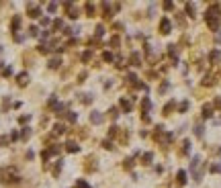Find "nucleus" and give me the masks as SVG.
Wrapping results in <instances>:
<instances>
[{
  "label": "nucleus",
  "mask_w": 221,
  "mask_h": 188,
  "mask_svg": "<svg viewBox=\"0 0 221 188\" xmlns=\"http://www.w3.org/2000/svg\"><path fill=\"white\" fill-rule=\"evenodd\" d=\"M0 182L2 184H18L20 176L12 166H6V168H0Z\"/></svg>",
  "instance_id": "1"
},
{
  "label": "nucleus",
  "mask_w": 221,
  "mask_h": 188,
  "mask_svg": "<svg viewBox=\"0 0 221 188\" xmlns=\"http://www.w3.org/2000/svg\"><path fill=\"white\" fill-rule=\"evenodd\" d=\"M205 18H207V25H209L211 31H217V29H219V8H217V6H211V8L207 10Z\"/></svg>",
  "instance_id": "2"
},
{
  "label": "nucleus",
  "mask_w": 221,
  "mask_h": 188,
  "mask_svg": "<svg viewBox=\"0 0 221 188\" xmlns=\"http://www.w3.org/2000/svg\"><path fill=\"white\" fill-rule=\"evenodd\" d=\"M98 168V163H96V155H88L86 159H84V170L86 172H94Z\"/></svg>",
  "instance_id": "3"
},
{
  "label": "nucleus",
  "mask_w": 221,
  "mask_h": 188,
  "mask_svg": "<svg viewBox=\"0 0 221 188\" xmlns=\"http://www.w3.org/2000/svg\"><path fill=\"white\" fill-rule=\"evenodd\" d=\"M63 8L68 10V16H70V18H78L80 12H78V8L74 6V2H70V0H68V2H63Z\"/></svg>",
  "instance_id": "4"
},
{
  "label": "nucleus",
  "mask_w": 221,
  "mask_h": 188,
  "mask_svg": "<svg viewBox=\"0 0 221 188\" xmlns=\"http://www.w3.org/2000/svg\"><path fill=\"white\" fill-rule=\"evenodd\" d=\"M27 14H29L31 18H39V16H41V8H39L37 4H27Z\"/></svg>",
  "instance_id": "5"
},
{
  "label": "nucleus",
  "mask_w": 221,
  "mask_h": 188,
  "mask_svg": "<svg viewBox=\"0 0 221 188\" xmlns=\"http://www.w3.org/2000/svg\"><path fill=\"white\" fill-rule=\"evenodd\" d=\"M100 8H102V16H104V20H110V16H113V6H110L108 2H102Z\"/></svg>",
  "instance_id": "6"
},
{
  "label": "nucleus",
  "mask_w": 221,
  "mask_h": 188,
  "mask_svg": "<svg viewBox=\"0 0 221 188\" xmlns=\"http://www.w3.org/2000/svg\"><path fill=\"white\" fill-rule=\"evenodd\" d=\"M170 29H172L170 20H168V18H162V20H160V33H162V35H168Z\"/></svg>",
  "instance_id": "7"
},
{
  "label": "nucleus",
  "mask_w": 221,
  "mask_h": 188,
  "mask_svg": "<svg viewBox=\"0 0 221 188\" xmlns=\"http://www.w3.org/2000/svg\"><path fill=\"white\" fill-rule=\"evenodd\" d=\"M84 12H86V16L94 18V14H96V6H94L92 2H86V4H84Z\"/></svg>",
  "instance_id": "8"
},
{
  "label": "nucleus",
  "mask_w": 221,
  "mask_h": 188,
  "mask_svg": "<svg viewBox=\"0 0 221 188\" xmlns=\"http://www.w3.org/2000/svg\"><path fill=\"white\" fill-rule=\"evenodd\" d=\"M18 27H20V16H18V14H14V16H12V20H10V31H12V35H16Z\"/></svg>",
  "instance_id": "9"
},
{
  "label": "nucleus",
  "mask_w": 221,
  "mask_h": 188,
  "mask_svg": "<svg viewBox=\"0 0 221 188\" xmlns=\"http://www.w3.org/2000/svg\"><path fill=\"white\" fill-rule=\"evenodd\" d=\"M102 121H104V116H102L100 112H96V110H94V112H90V123H94V125H100Z\"/></svg>",
  "instance_id": "10"
},
{
  "label": "nucleus",
  "mask_w": 221,
  "mask_h": 188,
  "mask_svg": "<svg viewBox=\"0 0 221 188\" xmlns=\"http://www.w3.org/2000/svg\"><path fill=\"white\" fill-rule=\"evenodd\" d=\"M16 84H18V86H27V84H29V74H27V72L18 74V76H16Z\"/></svg>",
  "instance_id": "11"
},
{
  "label": "nucleus",
  "mask_w": 221,
  "mask_h": 188,
  "mask_svg": "<svg viewBox=\"0 0 221 188\" xmlns=\"http://www.w3.org/2000/svg\"><path fill=\"white\" fill-rule=\"evenodd\" d=\"M80 149V145L76 143V141H68V143H65V151H68V153H76Z\"/></svg>",
  "instance_id": "12"
},
{
  "label": "nucleus",
  "mask_w": 221,
  "mask_h": 188,
  "mask_svg": "<svg viewBox=\"0 0 221 188\" xmlns=\"http://www.w3.org/2000/svg\"><path fill=\"white\" fill-rule=\"evenodd\" d=\"M51 49H53V47H51V43H41V45L37 47V51H39V53H43V55H47Z\"/></svg>",
  "instance_id": "13"
},
{
  "label": "nucleus",
  "mask_w": 221,
  "mask_h": 188,
  "mask_svg": "<svg viewBox=\"0 0 221 188\" xmlns=\"http://www.w3.org/2000/svg\"><path fill=\"white\" fill-rule=\"evenodd\" d=\"M80 61H82V63H90V61H92V49L84 51V53L80 55Z\"/></svg>",
  "instance_id": "14"
},
{
  "label": "nucleus",
  "mask_w": 221,
  "mask_h": 188,
  "mask_svg": "<svg viewBox=\"0 0 221 188\" xmlns=\"http://www.w3.org/2000/svg\"><path fill=\"white\" fill-rule=\"evenodd\" d=\"M23 61H25V65H33L35 55H33V53H29V51H25V53H23Z\"/></svg>",
  "instance_id": "15"
},
{
  "label": "nucleus",
  "mask_w": 221,
  "mask_h": 188,
  "mask_svg": "<svg viewBox=\"0 0 221 188\" xmlns=\"http://www.w3.org/2000/svg\"><path fill=\"white\" fill-rule=\"evenodd\" d=\"M65 133V125L63 123H55L53 125V135H63Z\"/></svg>",
  "instance_id": "16"
},
{
  "label": "nucleus",
  "mask_w": 221,
  "mask_h": 188,
  "mask_svg": "<svg viewBox=\"0 0 221 188\" xmlns=\"http://www.w3.org/2000/svg\"><path fill=\"white\" fill-rule=\"evenodd\" d=\"M65 121H68V123H76L78 121V114L72 112V110H68V112H65Z\"/></svg>",
  "instance_id": "17"
},
{
  "label": "nucleus",
  "mask_w": 221,
  "mask_h": 188,
  "mask_svg": "<svg viewBox=\"0 0 221 188\" xmlns=\"http://www.w3.org/2000/svg\"><path fill=\"white\" fill-rule=\"evenodd\" d=\"M176 180H178V184H180V186H184V184H186V172H182V170H180L178 174H176Z\"/></svg>",
  "instance_id": "18"
},
{
  "label": "nucleus",
  "mask_w": 221,
  "mask_h": 188,
  "mask_svg": "<svg viewBox=\"0 0 221 188\" xmlns=\"http://www.w3.org/2000/svg\"><path fill=\"white\" fill-rule=\"evenodd\" d=\"M47 65H49V69H57V67L61 65V59H59V57H53V59H51Z\"/></svg>",
  "instance_id": "19"
},
{
  "label": "nucleus",
  "mask_w": 221,
  "mask_h": 188,
  "mask_svg": "<svg viewBox=\"0 0 221 188\" xmlns=\"http://www.w3.org/2000/svg\"><path fill=\"white\" fill-rule=\"evenodd\" d=\"M131 65H141V55L139 53H131Z\"/></svg>",
  "instance_id": "20"
},
{
  "label": "nucleus",
  "mask_w": 221,
  "mask_h": 188,
  "mask_svg": "<svg viewBox=\"0 0 221 188\" xmlns=\"http://www.w3.org/2000/svg\"><path fill=\"white\" fill-rule=\"evenodd\" d=\"M125 80H127L131 86H137V84H139V82H137V76H135V74H131V72L127 74V78H125Z\"/></svg>",
  "instance_id": "21"
},
{
  "label": "nucleus",
  "mask_w": 221,
  "mask_h": 188,
  "mask_svg": "<svg viewBox=\"0 0 221 188\" xmlns=\"http://www.w3.org/2000/svg\"><path fill=\"white\" fill-rule=\"evenodd\" d=\"M211 114H213V106H211V104H205V106H203V116H205V119H209Z\"/></svg>",
  "instance_id": "22"
},
{
  "label": "nucleus",
  "mask_w": 221,
  "mask_h": 188,
  "mask_svg": "<svg viewBox=\"0 0 221 188\" xmlns=\"http://www.w3.org/2000/svg\"><path fill=\"white\" fill-rule=\"evenodd\" d=\"M151 159H153V155H151L149 151L141 155V163H145V166H149V163H151Z\"/></svg>",
  "instance_id": "23"
},
{
  "label": "nucleus",
  "mask_w": 221,
  "mask_h": 188,
  "mask_svg": "<svg viewBox=\"0 0 221 188\" xmlns=\"http://www.w3.org/2000/svg\"><path fill=\"white\" fill-rule=\"evenodd\" d=\"M47 151H49V155H57V153L61 151V147H59L57 143H53V145H49V149H47Z\"/></svg>",
  "instance_id": "24"
},
{
  "label": "nucleus",
  "mask_w": 221,
  "mask_h": 188,
  "mask_svg": "<svg viewBox=\"0 0 221 188\" xmlns=\"http://www.w3.org/2000/svg\"><path fill=\"white\" fill-rule=\"evenodd\" d=\"M102 35H104V27H102V25H98V27L94 29V39H100Z\"/></svg>",
  "instance_id": "25"
},
{
  "label": "nucleus",
  "mask_w": 221,
  "mask_h": 188,
  "mask_svg": "<svg viewBox=\"0 0 221 188\" xmlns=\"http://www.w3.org/2000/svg\"><path fill=\"white\" fill-rule=\"evenodd\" d=\"M149 108H151V102H149L147 98H143V100H141V112H147Z\"/></svg>",
  "instance_id": "26"
},
{
  "label": "nucleus",
  "mask_w": 221,
  "mask_h": 188,
  "mask_svg": "<svg viewBox=\"0 0 221 188\" xmlns=\"http://www.w3.org/2000/svg\"><path fill=\"white\" fill-rule=\"evenodd\" d=\"M80 100H82V104H90L92 102V94H82Z\"/></svg>",
  "instance_id": "27"
},
{
  "label": "nucleus",
  "mask_w": 221,
  "mask_h": 188,
  "mask_svg": "<svg viewBox=\"0 0 221 188\" xmlns=\"http://www.w3.org/2000/svg\"><path fill=\"white\" fill-rule=\"evenodd\" d=\"M108 116H110V119H113V121H115V119H117V116H119V108H115V106H110V108H108Z\"/></svg>",
  "instance_id": "28"
},
{
  "label": "nucleus",
  "mask_w": 221,
  "mask_h": 188,
  "mask_svg": "<svg viewBox=\"0 0 221 188\" xmlns=\"http://www.w3.org/2000/svg\"><path fill=\"white\" fill-rule=\"evenodd\" d=\"M121 108H123L125 112H129V110H131V102H129L127 98H123V100H121Z\"/></svg>",
  "instance_id": "29"
},
{
  "label": "nucleus",
  "mask_w": 221,
  "mask_h": 188,
  "mask_svg": "<svg viewBox=\"0 0 221 188\" xmlns=\"http://www.w3.org/2000/svg\"><path fill=\"white\" fill-rule=\"evenodd\" d=\"M119 133H121V129H119V127H110V129H108V137H110V139L117 137Z\"/></svg>",
  "instance_id": "30"
},
{
  "label": "nucleus",
  "mask_w": 221,
  "mask_h": 188,
  "mask_svg": "<svg viewBox=\"0 0 221 188\" xmlns=\"http://www.w3.org/2000/svg\"><path fill=\"white\" fill-rule=\"evenodd\" d=\"M102 61H115V55L110 53V51H104L102 53Z\"/></svg>",
  "instance_id": "31"
},
{
  "label": "nucleus",
  "mask_w": 221,
  "mask_h": 188,
  "mask_svg": "<svg viewBox=\"0 0 221 188\" xmlns=\"http://www.w3.org/2000/svg\"><path fill=\"white\" fill-rule=\"evenodd\" d=\"M51 172H53V176H55V178L59 176V172H61V159H59V161L55 163V166H53V170H51Z\"/></svg>",
  "instance_id": "32"
},
{
  "label": "nucleus",
  "mask_w": 221,
  "mask_h": 188,
  "mask_svg": "<svg viewBox=\"0 0 221 188\" xmlns=\"http://www.w3.org/2000/svg\"><path fill=\"white\" fill-rule=\"evenodd\" d=\"M119 43H121V41H119V37L115 35V37H110V41H108V47H119Z\"/></svg>",
  "instance_id": "33"
},
{
  "label": "nucleus",
  "mask_w": 221,
  "mask_h": 188,
  "mask_svg": "<svg viewBox=\"0 0 221 188\" xmlns=\"http://www.w3.org/2000/svg\"><path fill=\"white\" fill-rule=\"evenodd\" d=\"M123 168H125V170H131V168H133V159L127 157V159L123 161Z\"/></svg>",
  "instance_id": "34"
},
{
  "label": "nucleus",
  "mask_w": 221,
  "mask_h": 188,
  "mask_svg": "<svg viewBox=\"0 0 221 188\" xmlns=\"http://www.w3.org/2000/svg\"><path fill=\"white\" fill-rule=\"evenodd\" d=\"M61 27H63V22H61V18H55V20H53V31H59Z\"/></svg>",
  "instance_id": "35"
},
{
  "label": "nucleus",
  "mask_w": 221,
  "mask_h": 188,
  "mask_svg": "<svg viewBox=\"0 0 221 188\" xmlns=\"http://www.w3.org/2000/svg\"><path fill=\"white\" fill-rule=\"evenodd\" d=\"M76 188H90V184H88L86 180H78L76 182Z\"/></svg>",
  "instance_id": "36"
},
{
  "label": "nucleus",
  "mask_w": 221,
  "mask_h": 188,
  "mask_svg": "<svg viewBox=\"0 0 221 188\" xmlns=\"http://www.w3.org/2000/svg\"><path fill=\"white\" fill-rule=\"evenodd\" d=\"M186 14H188V16H194V6H192L190 2H186Z\"/></svg>",
  "instance_id": "37"
},
{
  "label": "nucleus",
  "mask_w": 221,
  "mask_h": 188,
  "mask_svg": "<svg viewBox=\"0 0 221 188\" xmlns=\"http://www.w3.org/2000/svg\"><path fill=\"white\" fill-rule=\"evenodd\" d=\"M29 37H39V29L37 27H29Z\"/></svg>",
  "instance_id": "38"
},
{
  "label": "nucleus",
  "mask_w": 221,
  "mask_h": 188,
  "mask_svg": "<svg viewBox=\"0 0 221 188\" xmlns=\"http://www.w3.org/2000/svg\"><path fill=\"white\" fill-rule=\"evenodd\" d=\"M209 59H211V61H217V59H219V51H217V49H213V51L209 53Z\"/></svg>",
  "instance_id": "39"
},
{
  "label": "nucleus",
  "mask_w": 221,
  "mask_h": 188,
  "mask_svg": "<svg viewBox=\"0 0 221 188\" xmlns=\"http://www.w3.org/2000/svg\"><path fill=\"white\" fill-rule=\"evenodd\" d=\"M203 84H205V86H213V84H215V78H213V76H207V78L203 80Z\"/></svg>",
  "instance_id": "40"
},
{
  "label": "nucleus",
  "mask_w": 221,
  "mask_h": 188,
  "mask_svg": "<svg viewBox=\"0 0 221 188\" xmlns=\"http://www.w3.org/2000/svg\"><path fill=\"white\" fill-rule=\"evenodd\" d=\"M172 110H174V102H168V104L164 106V114H170Z\"/></svg>",
  "instance_id": "41"
},
{
  "label": "nucleus",
  "mask_w": 221,
  "mask_h": 188,
  "mask_svg": "<svg viewBox=\"0 0 221 188\" xmlns=\"http://www.w3.org/2000/svg\"><path fill=\"white\" fill-rule=\"evenodd\" d=\"M76 135H78L80 139H84V137H88V131H86L84 127H80V131H76Z\"/></svg>",
  "instance_id": "42"
},
{
  "label": "nucleus",
  "mask_w": 221,
  "mask_h": 188,
  "mask_svg": "<svg viewBox=\"0 0 221 188\" xmlns=\"http://www.w3.org/2000/svg\"><path fill=\"white\" fill-rule=\"evenodd\" d=\"M20 137H23V139H29V137H31V129H29V127H25V129H23V133H20Z\"/></svg>",
  "instance_id": "43"
},
{
  "label": "nucleus",
  "mask_w": 221,
  "mask_h": 188,
  "mask_svg": "<svg viewBox=\"0 0 221 188\" xmlns=\"http://www.w3.org/2000/svg\"><path fill=\"white\" fill-rule=\"evenodd\" d=\"M47 10H49V12H55V10H57V2H49V4H47Z\"/></svg>",
  "instance_id": "44"
},
{
  "label": "nucleus",
  "mask_w": 221,
  "mask_h": 188,
  "mask_svg": "<svg viewBox=\"0 0 221 188\" xmlns=\"http://www.w3.org/2000/svg\"><path fill=\"white\" fill-rule=\"evenodd\" d=\"M8 106H10V100H8V98H4V100H2V112H6V110H8Z\"/></svg>",
  "instance_id": "45"
},
{
  "label": "nucleus",
  "mask_w": 221,
  "mask_h": 188,
  "mask_svg": "<svg viewBox=\"0 0 221 188\" xmlns=\"http://www.w3.org/2000/svg\"><path fill=\"white\" fill-rule=\"evenodd\" d=\"M2 76H6V78H8V76H12V69H10V67H4V65H2Z\"/></svg>",
  "instance_id": "46"
},
{
  "label": "nucleus",
  "mask_w": 221,
  "mask_h": 188,
  "mask_svg": "<svg viewBox=\"0 0 221 188\" xmlns=\"http://www.w3.org/2000/svg\"><path fill=\"white\" fill-rule=\"evenodd\" d=\"M29 119H31L29 114H23V116H18V123H20V125H25V123H27Z\"/></svg>",
  "instance_id": "47"
},
{
  "label": "nucleus",
  "mask_w": 221,
  "mask_h": 188,
  "mask_svg": "<svg viewBox=\"0 0 221 188\" xmlns=\"http://www.w3.org/2000/svg\"><path fill=\"white\" fill-rule=\"evenodd\" d=\"M102 147L104 149H113L115 145H113V141H102Z\"/></svg>",
  "instance_id": "48"
},
{
  "label": "nucleus",
  "mask_w": 221,
  "mask_h": 188,
  "mask_svg": "<svg viewBox=\"0 0 221 188\" xmlns=\"http://www.w3.org/2000/svg\"><path fill=\"white\" fill-rule=\"evenodd\" d=\"M86 76H88L86 72H80V74H78V84H82V82L86 80Z\"/></svg>",
  "instance_id": "49"
},
{
  "label": "nucleus",
  "mask_w": 221,
  "mask_h": 188,
  "mask_svg": "<svg viewBox=\"0 0 221 188\" xmlns=\"http://www.w3.org/2000/svg\"><path fill=\"white\" fill-rule=\"evenodd\" d=\"M188 141H184V143H182V149H180V153H188Z\"/></svg>",
  "instance_id": "50"
},
{
  "label": "nucleus",
  "mask_w": 221,
  "mask_h": 188,
  "mask_svg": "<svg viewBox=\"0 0 221 188\" xmlns=\"http://www.w3.org/2000/svg\"><path fill=\"white\" fill-rule=\"evenodd\" d=\"M211 172H221V163H213V166H211Z\"/></svg>",
  "instance_id": "51"
},
{
  "label": "nucleus",
  "mask_w": 221,
  "mask_h": 188,
  "mask_svg": "<svg viewBox=\"0 0 221 188\" xmlns=\"http://www.w3.org/2000/svg\"><path fill=\"white\" fill-rule=\"evenodd\" d=\"M49 22H51V20H49L47 16H43V18H41V25H43V27H47V25H49Z\"/></svg>",
  "instance_id": "52"
},
{
  "label": "nucleus",
  "mask_w": 221,
  "mask_h": 188,
  "mask_svg": "<svg viewBox=\"0 0 221 188\" xmlns=\"http://www.w3.org/2000/svg\"><path fill=\"white\" fill-rule=\"evenodd\" d=\"M194 135H198V137H201V135H203V127H201V125H198V127L194 129Z\"/></svg>",
  "instance_id": "53"
},
{
  "label": "nucleus",
  "mask_w": 221,
  "mask_h": 188,
  "mask_svg": "<svg viewBox=\"0 0 221 188\" xmlns=\"http://www.w3.org/2000/svg\"><path fill=\"white\" fill-rule=\"evenodd\" d=\"M164 8H166V10H172L174 4H172V2H164Z\"/></svg>",
  "instance_id": "54"
},
{
  "label": "nucleus",
  "mask_w": 221,
  "mask_h": 188,
  "mask_svg": "<svg viewBox=\"0 0 221 188\" xmlns=\"http://www.w3.org/2000/svg\"><path fill=\"white\" fill-rule=\"evenodd\" d=\"M72 33H74V29H70V27H65V29H63V35H72Z\"/></svg>",
  "instance_id": "55"
},
{
  "label": "nucleus",
  "mask_w": 221,
  "mask_h": 188,
  "mask_svg": "<svg viewBox=\"0 0 221 188\" xmlns=\"http://www.w3.org/2000/svg\"><path fill=\"white\" fill-rule=\"evenodd\" d=\"M186 108H188V102H182V104H180V112H184Z\"/></svg>",
  "instance_id": "56"
},
{
  "label": "nucleus",
  "mask_w": 221,
  "mask_h": 188,
  "mask_svg": "<svg viewBox=\"0 0 221 188\" xmlns=\"http://www.w3.org/2000/svg\"><path fill=\"white\" fill-rule=\"evenodd\" d=\"M113 29H115V31H121V29H123V25H119V22H115V25H113Z\"/></svg>",
  "instance_id": "57"
},
{
  "label": "nucleus",
  "mask_w": 221,
  "mask_h": 188,
  "mask_svg": "<svg viewBox=\"0 0 221 188\" xmlns=\"http://www.w3.org/2000/svg\"><path fill=\"white\" fill-rule=\"evenodd\" d=\"M76 43H78V39H70V41H68V47H72V45H76Z\"/></svg>",
  "instance_id": "58"
},
{
  "label": "nucleus",
  "mask_w": 221,
  "mask_h": 188,
  "mask_svg": "<svg viewBox=\"0 0 221 188\" xmlns=\"http://www.w3.org/2000/svg\"><path fill=\"white\" fill-rule=\"evenodd\" d=\"M215 106H217V108H221V98H215Z\"/></svg>",
  "instance_id": "59"
}]
</instances>
